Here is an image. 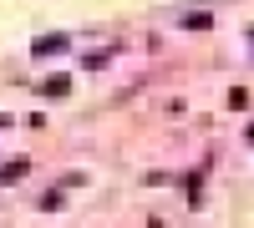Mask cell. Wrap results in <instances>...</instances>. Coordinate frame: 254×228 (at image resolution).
I'll use <instances>...</instances> for the list:
<instances>
[{"mask_svg": "<svg viewBox=\"0 0 254 228\" xmlns=\"http://www.w3.org/2000/svg\"><path fill=\"white\" fill-rule=\"evenodd\" d=\"M66 91H71L66 76H51V81H46V96H66Z\"/></svg>", "mask_w": 254, "mask_h": 228, "instance_id": "7a4b0ae2", "label": "cell"}, {"mask_svg": "<svg viewBox=\"0 0 254 228\" xmlns=\"http://www.w3.org/2000/svg\"><path fill=\"white\" fill-rule=\"evenodd\" d=\"M56 51H66V36H41L36 41V56H56Z\"/></svg>", "mask_w": 254, "mask_h": 228, "instance_id": "6da1fadb", "label": "cell"}]
</instances>
